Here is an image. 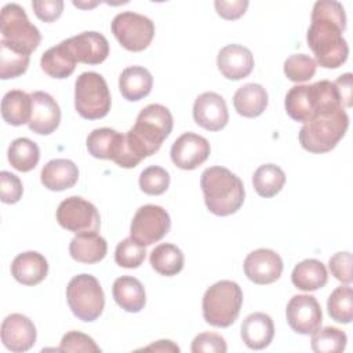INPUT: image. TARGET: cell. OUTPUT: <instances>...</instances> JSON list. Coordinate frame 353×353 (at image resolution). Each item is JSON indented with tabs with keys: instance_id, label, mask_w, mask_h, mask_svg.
Returning a JSON list of instances; mask_svg holds the SVG:
<instances>
[{
	"instance_id": "603a6c76",
	"label": "cell",
	"mask_w": 353,
	"mask_h": 353,
	"mask_svg": "<svg viewBox=\"0 0 353 353\" xmlns=\"http://www.w3.org/2000/svg\"><path fill=\"white\" fill-rule=\"evenodd\" d=\"M40 179L48 190L62 192L76 185L79 179V168L72 160L54 159L43 167Z\"/></svg>"
},
{
	"instance_id": "2e32d148",
	"label": "cell",
	"mask_w": 353,
	"mask_h": 353,
	"mask_svg": "<svg viewBox=\"0 0 353 353\" xmlns=\"http://www.w3.org/2000/svg\"><path fill=\"white\" fill-rule=\"evenodd\" d=\"M193 119L197 125L207 131H219L229 121L225 99L212 91L200 94L193 103Z\"/></svg>"
},
{
	"instance_id": "7402d4cb",
	"label": "cell",
	"mask_w": 353,
	"mask_h": 353,
	"mask_svg": "<svg viewBox=\"0 0 353 353\" xmlns=\"http://www.w3.org/2000/svg\"><path fill=\"white\" fill-rule=\"evenodd\" d=\"M48 273L47 259L36 251L18 254L11 263L12 277L23 285H36L41 283Z\"/></svg>"
},
{
	"instance_id": "44dd1931",
	"label": "cell",
	"mask_w": 353,
	"mask_h": 353,
	"mask_svg": "<svg viewBox=\"0 0 353 353\" xmlns=\"http://www.w3.org/2000/svg\"><path fill=\"white\" fill-rule=\"evenodd\" d=\"M241 339L247 347L254 350L265 349L274 336V324L269 314L255 312L247 316L241 324Z\"/></svg>"
},
{
	"instance_id": "f35d334b",
	"label": "cell",
	"mask_w": 353,
	"mask_h": 353,
	"mask_svg": "<svg viewBox=\"0 0 353 353\" xmlns=\"http://www.w3.org/2000/svg\"><path fill=\"white\" fill-rule=\"evenodd\" d=\"M170 186V174L165 168L159 165L146 167L139 175V188L143 193L150 196L163 194Z\"/></svg>"
},
{
	"instance_id": "1f68e13d",
	"label": "cell",
	"mask_w": 353,
	"mask_h": 353,
	"mask_svg": "<svg viewBox=\"0 0 353 353\" xmlns=\"http://www.w3.org/2000/svg\"><path fill=\"white\" fill-rule=\"evenodd\" d=\"M150 265L161 276H175L183 269L185 258L182 251L171 243H163L150 252Z\"/></svg>"
},
{
	"instance_id": "83f0119b",
	"label": "cell",
	"mask_w": 353,
	"mask_h": 353,
	"mask_svg": "<svg viewBox=\"0 0 353 353\" xmlns=\"http://www.w3.org/2000/svg\"><path fill=\"white\" fill-rule=\"evenodd\" d=\"M233 106L243 117H258L268 106V92L261 84L248 83L234 92Z\"/></svg>"
},
{
	"instance_id": "f1b7e54d",
	"label": "cell",
	"mask_w": 353,
	"mask_h": 353,
	"mask_svg": "<svg viewBox=\"0 0 353 353\" xmlns=\"http://www.w3.org/2000/svg\"><path fill=\"white\" fill-rule=\"evenodd\" d=\"M76 59L68 48L65 40L48 48L40 59V66L52 79H66L76 69Z\"/></svg>"
},
{
	"instance_id": "4fadbf2b",
	"label": "cell",
	"mask_w": 353,
	"mask_h": 353,
	"mask_svg": "<svg viewBox=\"0 0 353 353\" xmlns=\"http://www.w3.org/2000/svg\"><path fill=\"white\" fill-rule=\"evenodd\" d=\"M287 323L292 331L301 335H312L323 321L320 303L313 295H294L285 307Z\"/></svg>"
},
{
	"instance_id": "ee69618b",
	"label": "cell",
	"mask_w": 353,
	"mask_h": 353,
	"mask_svg": "<svg viewBox=\"0 0 353 353\" xmlns=\"http://www.w3.org/2000/svg\"><path fill=\"white\" fill-rule=\"evenodd\" d=\"M190 350L193 353H225L228 350L226 341L223 336L215 332H201L194 336Z\"/></svg>"
},
{
	"instance_id": "52a82bcc",
	"label": "cell",
	"mask_w": 353,
	"mask_h": 353,
	"mask_svg": "<svg viewBox=\"0 0 353 353\" xmlns=\"http://www.w3.org/2000/svg\"><path fill=\"white\" fill-rule=\"evenodd\" d=\"M1 41L22 54L30 55L40 44L41 34L29 21L25 10L17 3H8L0 15Z\"/></svg>"
},
{
	"instance_id": "9c48e42d",
	"label": "cell",
	"mask_w": 353,
	"mask_h": 353,
	"mask_svg": "<svg viewBox=\"0 0 353 353\" xmlns=\"http://www.w3.org/2000/svg\"><path fill=\"white\" fill-rule=\"evenodd\" d=\"M66 299L72 313L81 321L97 320L105 306V294L92 274H77L66 287Z\"/></svg>"
},
{
	"instance_id": "c3c4849f",
	"label": "cell",
	"mask_w": 353,
	"mask_h": 353,
	"mask_svg": "<svg viewBox=\"0 0 353 353\" xmlns=\"http://www.w3.org/2000/svg\"><path fill=\"white\" fill-rule=\"evenodd\" d=\"M143 350H156V352H179V347L172 342V341H157L156 343H152L146 347H143Z\"/></svg>"
},
{
	"instance_id": "e575fe53",
	"label": "cell",
	"mask_w": 353,
	"mask_h": 353,
	"mask_svg": "<svg viewBox=\"0 0 353 353\" xmlns=\"http://www.w3.org/2000/svg\"><path fill=\"white\" fill-rule=\"evenodd\" d=\"M330 317L342 324H349L353 320V290L349 284L336 287L327 301Z\"/></svg>"
},
{
	"instance_id": "8fae6325",
	"label": "cell",
	"mask_w": 353,
	"mask_h": 353,
	"mask_svg": "<svg viewBox=\"0 0 353 353\" xmlns=\"http://www.w3.org/2000/svg\"><path fill=\"white\" fill-rule=\"evenodd\" d=\"M171 228V219L168 212L154 204H146L137 210L131 226L130 237L138 244L146 247L160 241Z\"/></svg>"
},
{
	"instance_id": "d4e9b609",
	"label": "cell",
	"mask_w": 353,
	"mask_h": 353,
	"mask_svg": "<svg viewBox=\"0 0 353 353\" xmlns=\"http://www.w3.org/2000/svg\"><path fill=\"white\" fill-rule=\"evenodd\" d=\"M116 303L128 313H138L146 303V294L142 283L132 276H121L114 280L112 288Z\"/></svg>"
},
{
	"instance_id": "4316f807",
	"label": "cell",
	"mask_w": 353,
	"mask_h": 353,
	"mask_svg": "<svg viewBox=\"0 0 353 353\" xmlns=\"http://www.w3.org/2000/svg\"><path fill=\"white\" fill-rule=\"evenodd\" d=\"M153 87V77L143 66H128L119 77V88L121 95L131 102L139 101L150 94Z\"/></svg>"
},
{
	"instance_id": "7bdbcfd3",
	"label": "cell",
	"mask_w": 353,
	"mask_h": 353,
	"mask_svg": "<svg viewBox=\"0 0 353 353\" xmlns=\"http://www.w3.org/2000/svg\"><path fill=\"white\" fill-rule=\"evenodd\" d=\"M328 268L331 274L341 283L350 284L353 281L352 254L349 251H339L334 254L328 261Z\"/></svg>"
},
{
	"instance_id": "4dcf8cb0",
	"label": "cell",
	"mask_w": 353,
	"mask_h": 353,
	"mask_svg": "<svg viewBox=\"0 0 353 353\" xmlns=\"http://www.w3.org/2000/svg\"><path fill=\"white\" fill-rule=\"evenodd\" d=\"M32 116V97L22 90H11L1 99V117L7 124L23 125Z\"/></svg>"
},
{
	"instance_id": "f546056e",
	"label": "cell",
	"mask_w": 353,
	"mask_h": 353,
	"mask_svg": "<svg viewBox=\"0 0 353 353\" xmlns=\"http://www.w3.org/2000/svg\"><path fill=\"white\" fill-rule=\"evenodd\" d=\"M292 284L302 291H316L328 281L325 265L319 259H305L295 265L291 274Z\"/></svg>"
},
{
	"instance_id": "d6986e66",
	"label": "cell",
	"mask_w": 353,
	"mask_h": 353,
	"mask_svg": "<svg viewBox=\"0 0 353 353\" xmlns=\"http://www.w3.org/2000/svg\"><path fill=\"white\" fill-rule=\"evenodd\" d=\"M76 62L85 65L102 63L109 55V43L98 32H83L65 40Z\"/></svg>"
},
{
	"instance_id": "d590c367",
	"label": "cell",
	"mask_w": 353,
	"mask_h": 353,
	"mask_svg": "<svg viewBox=\"0 0 353 353\" xmlns=\"http://www.w3.org/2000/svg\"><path fill=\"white\" fill-rule=\"evenodd\" d=\"M346 342V334L336 327H323L312 334V349L316 353L343 352Z\"/></svg>"
},
{
	"instance_id": "5b68a950",
	"label": "cell",
	"mask_w": 353,
	"mask_h": 353,
	"mask_svg": "<svg viewBox=\"0 0 353 353\" xmlns=\"http://www.w3.org/2000/svg\"><path fill=\"white\" fill-rule=\"evenodd\" d=\"M349 116L343 108L332 113L319 114L303 123L298 139L301 146L310 153H327L345 137Z\"/></svg>"
},
{
	"instance_id": "3957f363",
	"label": "cell",
	"mask_w": 353,
	"mask_h": 353,
	"mask_svg": "<svg viewBox=\"0 0 353 353\" xmlns=\"http://www.w3.org/2000/svg\"><path fill=\"white\" fill-rule=\"evenodd\" d=\"M284 106L287 114L299 123H306L314 116L332 113L343 108L335 83L328 80L291 87L285 95Z\"/></svg>"
},
{
	"instance_id": "ac0fdd59",
	"label": "cell",
	"mask_w": 353,
	"mask_h": 353,
	"mask_svg": "<svg viewBox=\"0 0 353 353\" xmlns=\"http://www.w3.org/2000/svg\"><path fill=\"white\" fill-rule=\"evenodd\" d=\"M32 97V116L28 123L30 131L39 135L52 134L61 121V109L57 101L44 91H34Z\"/></svg>"
},
{
	"instance_id": "ab89813d",
	"label": "cell",
	"mask_w": 353,
	"mask_h": 353,
	"mask_svg": "<svg viewBox=\"0 0 353 353\" xmlns=\"http://www.w3.org/2000/svg\"><path fill=\"white\" fill-rule=\"evenodd\" d=\"M145 247L138 244L131 237L121 240L114 251V261L119 266L125 269H135L145 261Z\"/></svg>"
},
{
	"instance_id": "836d02e7",
	"label": "cell",
	"mask_w": 353,
	"mask_h": 353,
	"mask_svg": "<svg viewBox=\"0 0 353 353\" xmlns=\"http://www.w3.org/2000/svg\"><path fill=\"white\" fill-rule=\"evenodd\" d=\"M285 183L284 171L276 164H263L256 168L252 176L255 192L265 199L276 196Z\"/></svg>"
},
{
	"instance_id": "484cf974",
	"label": "cell",
	"mask_w": 353,
	"mask_h": 353,
	"mask_svg": "<svg viewBox=\"0 0 353 353\" xmlns=\"http://www.w3.org/2000/svg\"><path fill=\"white\" fill-rule=\"evenodd\" d=\"M70 256L81 263L101 262L108 252L106 240L97 232L76 234L69 244Z\"/></svg>"
},
{
	"instance_id": "7c38bea8",
	"label": "cell",
	"mask_w": 353,
	"mask_h": 353,
	"mask_svg": "<svg viewBox=\"0 0 353 353\" xmlns=\"http://www.w3.org/2000/svg\"><path fill=\"white\" fill-rule=\"evenodd\" d=\"M55 218L59 226L76 234L98 232L101 226V216L97 207L79 196H70L61 201Z\"/></svg>"
},
{
	"instance_id": "8d00e7d4",
	"label": "cell",
	"mask_w": 353,
	"mask_h": 353,
	"mask_svg": "<svg viewBox=\"0 0 353 353\" xmlns=\"http://www.w3.org/2000/svg\"><path fill=\"white\" fill-rule=\"evenodd\" d=\"M30 55L12 50L0 40V79L8 80L23 74L29 66Z\"/></svg>"
},
{
	"instance_id": "ffe728a7",
	"label": "cell",
	"mask_w": 353,
	"mask_h": 353,
	"mask_svg": "<svg viewBox=\"0 0 353 353\" xmlns=\"http://www.w3.org/2000/svg\"><path fill=\"white\" fill-rule=\"evenodd\" d=\"M216 65L223 77L229 80H241L254 69L252 52L240 44H228L218 52Z\"/></svg>"
},
{
	"instance_id": "cb8c5ba5",
	"label": "cell",
	"mask_w": 353,
	"mask_h": 353,
	"mask_svg": "<svg viewBox=\"0 0 353 353\" xmlns=\"http://www.w3.org/2000/svg\"><path fill=\"white\" fill-rule=\"evenodd\" d=\"M85 142L92 157L116 161L123 149L124 134L108 127L95 128L88 134Z\"/></svg>"
},
{
	"instance_id": "6da1fadb",
	"label": "cell",
	"mask_w": 353,
	"mask_h": 353,
	"mask_svg": "<svg viewBox=\"0 0 353 353\" xmlns=\"http://www.w3.org/2000/svg\"><path fill=\"white\" fill-rule=\"evenodd\" d=\"M345 28L346 14L339 1L320 0L314 3L306 40L316 57V63L325 69H336L346 62L349 46L342 36Z\"/></svg>"
},
{
	"instance_id": "7dc6e473",
	"label": "cell",
	"mask_w": 353,
	"mask_h": 353,
	"mask_svg": "<svg viewBox=\"0 0 353 353\" xmlns=\"http://www.w3.org/2000/svg\"><path fill=\"white\" fill-rule=\"evenodd\" d=\"M335 85L339 91L341 99H342V106L343 108H350L352 106V90H353V76L352 73H345L342 76H339L335 81Z\"/></svg>"
},
{
	"instance_id": "60d3db41",
	"label": "cell",
	"mask_w": 353,
	"mask_h": 353,
	"mask_svg": "<svg viewBox=\"0 0 353 353\" xmlns=\"http://www.w3.org/2000/svg\"><path fill=\"white\" fill-rule=\"evenodd\" d=\"M58 352L99 353L101 347L95 343V341L91 336L80 331H69L62 336Z\"/></svg>"
},
{
	"instance_id": "5bb4252c",
	"label": "cell",
	"mask_w": 353,
	"mask_h": 353,
	"mask_svg": "<svg viewBox=\"0 0 353 353\" xmlns=\"http://www.w3.org/2000/svg\"><path fill=\"white\" fill-rule=\"evenodd\" d=\"M210 142L194 132H185L171 146V160L181 170H194L210 156Z\"/></svg>"
},
{
	"instance_id": "bcb514c9",
	"label": "cell",
	"mask_w": 353,
	"mask_h": 353,
	"mask_svg": "<svg viewBox=\"0 0 353 353\" xmlns=\"http://www.w3.org/2000/svg\"><path fill=\"white\" fill-rule=\"evenodd\" d=\"M215 10L218 12L219 17H222L223 19H237L241 15H244L247 7H248V1L247 0H232V1H225V0H216L214 3Z\"/></svg>"
},
{
	"instance_id": "f6af8a7d",
	"label": "cell",
	"mask_w": 353,
	"mask_h": 353,
	"mask_svg": "<svg viewBox=\"0 0 353 353\" xmlns=\"http://www.w3.org/2000/svg\"><path fill=\"white\" fill-rule=\"evenodd\" d=\"M36 17L44 22H54L63 11L62 0H34L32 1Z\"/></svg>"
},
{
	"instance_id": "d6a6232c",
	"label": "cell",
	"mask_w": 353,
	"mask_h": 353,
	"mask_svg": "<svg viewBox=\"0 0 353 353\" xmlns=\"http://www.w3.org/2000/svg\"><path fill=\"white\" fill-rule=\"evenodd\" d=\"M8 161L12 168L21 172L33 170L40 160V149L29 138H17L8 146Z\"/></svg>"
},
{
	"instance_id": "e0dca14e",
	"label": "cell",
	"mask_w": 353,
	"mask_h": 353,
	"mask_svg": "<svg viewBox=\"0 0 353 353\" xmlns=\"http://www.w3.org/2000/svg\"><path fill=\"white\" fill-rule=\"evenodd\" d=\"M36 338L37 332L33 321L21 313H12L1 323V342L14 353H22L33 347Z\"/></svg>"
},
{
	"instance_id": "8992f818",
	"label": "cell",
	"mask_w": 353,
	"mask_h": 353,
	"mask_svg": "<svg viewBox=\"0 0 353 353\" xmlns=\"http://www.w3.org/2000/svg\"><path fill=\"white\" fill-rule=\"evenodd\" d=\"M243 291L236 281L221 280L207 288L203 296V317L218 328L230 327L239 317Z\"/></svg>"
},
{
	"instance_id": "9a60e30c",
	"label": "cell",
	"mask_w": 353,
	"mask_h": 353,
	"mask_svg": "<svg viewBox=\"0 0 353 353\" xmlns=\"http://www.w3.org/2000/svg\"><path fill=\"white\" fill-rule=\"evenodd\" d=\"M244 273L255 284H272L283 273L281 256L269 248H258L244 259Z\"/></svg>"
},
{
	"instance_id": "30bf717a",
	"label": "cell",
	"mask_w": 353,
	"mask_h": 353,
	"mask_svg": "<svg viewBox=\"0 0 353 353\" xmlns=\"http://www.w3.org/2000/svg\"><path fill=\"white\" fill-rule=\"evenodd\" d=\"M112 33L128 51L139 52L149 47L154 37V23L150 18L132 11L117 14L112 21Z\"/></svg>"
},
{
	"instance_id": "7a4b0ae2",
	"label": "cell",
	"mask_w": 353,
	"mask_h": 353,
	"mask_svg": "<svg viewBox=\"0 0 353 353\" xmlns=\"http://www.w3.org/2000/svg\"><path fill=\"white\" fill-rule=\"evenodd\" d=\"M172 114L164 105L150 103L137 116L135 124L124 134L123 150L116 160L121 168H134L143 159L154 154L171 134Z\"/></svg>"
},
{
	"instance_id": "277c9868",
	"label": "cell",
	"mask_w": 353,
	"mask_h": 353,
	"mask_svg": "<svg viewBox=\"0 0 353 353\" xmlns=\"http://www.w3.org/2000/svg\"><path fill=\"white\" fill-rule=\"evenodd\" d=\"M204 203L208 211L218 216H228L240 210L245 190L243 181L230 170L214 165L205 168L200 178Z\"/></svg>"
},
{
	"instance_id": "ba28073f",
	"label": "cell",
	"mask_w": 353,
	"mask_h": 353,
	"mask_svg": "<svg viewBox=\"0 0 353 353\" xmlns=\"http://www.w3.org/2000/svg\"><path fill=\"white\" fill-rule=\"evenodd\" d=\"M112 105L106 80L97 72L81 73L74 83V108L87 120L105 117Z\"/></svg>"
},
{
	"instance_id": "b9f144b4",
	"label": "cell",
	"mask_w": 353,
	"mask_h": 353,
	"mask_svg": "<svg viewBox=\"0 0 353 353\" xmlns=\"http://www.w3.org/2000/svg\"><path fill=\"white\" fill-rule=\"evenodd\" d=\"M23 193V186L21 179L8 172L1 171L0 172V199L6 204H15L21 200Z\"/></svg>"
},
{
	"instance_id": "74e56055",
	"label": "cell",
	"mask_w": 353,
	"mask_h": 353,
	"mask_svg": "<svg viewBox=\"0 0 353 353\" xmlns=\"http://www.w3.org/2000/svg\"><path fill=\"white\" fill-rule=\"evenodd\" d=\"M317 69L316 61L306 54H292L284 62V74L294 83L310 80Z\"/></svg>"
}]
</instances>
